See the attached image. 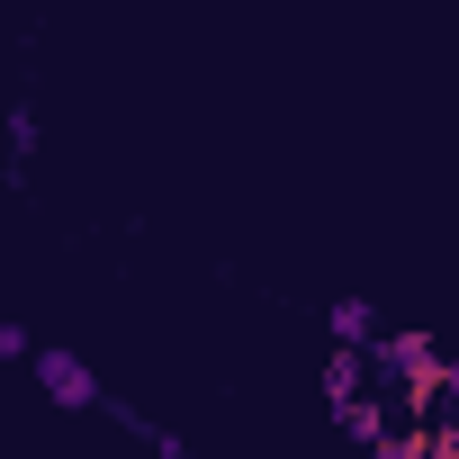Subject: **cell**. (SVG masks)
Returning a JSON list of instances; mask_svg holds the SVG:
<instances>
[{
    "label": "cell",
    "mask_w": 459,
    "mask_h": 459,
    "mask_svg": "<svg viewBox=\"0 0 459 459\" xmlns=\"http://www.w3.org/2000/svg\"><path fill=\"white\" fill-rule=\"evenodd\" d=\"M46 378H55V387H64V396H73V405H91V378H82V369H73V360H64V351H46Z\"/></svg>",
    "instance_id": "obj_1"
}]
</instances>
